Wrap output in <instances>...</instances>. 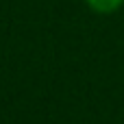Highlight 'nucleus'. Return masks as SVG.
I'll list each match as a JSON object with an SVG mask.
<instances>
[{
  "label": "nucleus",
  "instance_id": "1",
  "mask_svg": "<svg viewBox=\"0 0 124 124\" xmlns=\"http://www.w3.org/2000/svg\"><path fill=\"white\" fill-rule=\"evenodd\" d=\"M85 2L96 13H113L124 4V0H85Z\"/></svg>",
  "mask_w": 124,
  "mask_h": 124
}]
</instances>
